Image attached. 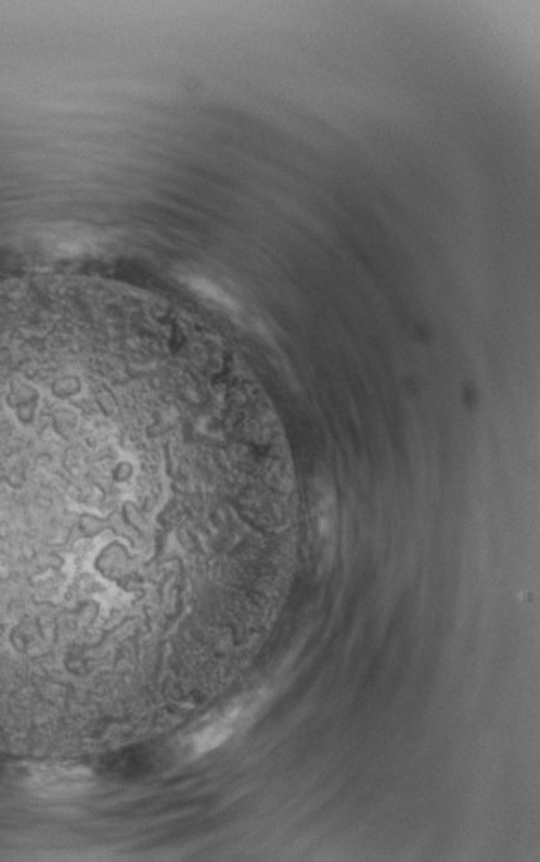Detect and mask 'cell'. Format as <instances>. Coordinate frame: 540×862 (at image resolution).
Instances as JSON below:
<instances>
[{
	"instance_id": "obj_1",
	"label": "cell",
	"mask_w": 540,
	"mask_h": 862,
	"mask_svg": "<svg viewBox=\"0 0 540 862\" xmlns=\"http://www.w3.org/2000/svg\"><path fill=\"white\" fill-rule=\"evenodd\" d=\"M243 706H233L213 721L206 722L201 730L195 731L189 739V750L192 757L209 753L233 736L243 719Z\"/></svg>"
}]
</instances>
